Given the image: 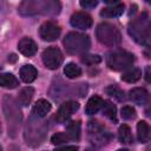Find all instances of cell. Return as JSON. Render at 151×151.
Listing matches in <instances>:
<instances>
[{
	"mask_svg": "<svg viewBox=\"0 0 151 151\" xmlns=\"http://www.w3.org/2000/svg\"><path fill=\"white\" fill-rule=\"evenodd\" d=\"M137 137L140 143H146L150 138V126L145 120H140L137 124Z\"/></svg>",
	"mask_w": 151,
	"mask_h": 151,
	"instance_id": "e0dca14e",
	"label": "cell"
},
{
	"mask_svg": "<svg viewBox=\"0 0 151 151\" xmlns=\"http://www.w3.org/2000/svg\"><path fill=\"white\" fill-rule=\"evenodd\" d=\"M18 50L25 57H32V55L35 54V52L38 50V46L31 38H22L18 42Z\"/></svg>",
	"mask_w": 151,
	"mask_h": 151,
	"instance_id": "30bf717a",
	"label": "cell"
},
{
	"mask_svg": "<svg viewBox=\"0 0 151 151\" xmlns=\"http://www.w3.org/2000/svg\"><path fill=\"white\" fill-rule=\"evenodd\" d=\"M51 109H52V105H51V103L48 100H46V99H39L34 104V106L32 109V112L35 116H38V117H45L51 111Z\"/></svg>",
	"mask_w": 151,
	"mask_h": 151,
	"instance_id": "4fadbf2b",
	"label": "cell"
},
{
	"mask_svg": "<svg viewBox=\"0 0 151 151\" xmlns=\"http://www.w3.org/2000/svg\"><path fill=\"white\" fill-rule=\"evenodd\" d=\"M90 45H91V41L88 35L78 33V32H71L64 39L65 50L70 54L84 53L90 48Z\"/></svg>",
	"mask_w": 151,
	"mask_h": 151,
	"instance_id": "7a4b0ae2",
	"label": "cell"
},
{
	"mask_svg": "<svg viewBox=\"0 0 151 151\" xmlns=\"http://www.w3.org/2000/svg\"><path fill=\"white\" fill-rule=\"evenodd\" d=\"M150 19L146 17V14L140 15L139 18L134 19L130 26H129V33L130 35L140 44L146 42V34H147V27H149Z\"/></svg>",
	"mask_w": 151,
	"mask_h": 151,
	"instance_id": "5b68a950",
	"label": "cell"
},
{
	"mask_svg": "<svg viewBox=\"0 0 151 151\" xmlns=\"http://www.w3.org/2000/svg\"><path fill=\"white\" fill-rule=\"evenodd\" d=\"M37 76H38V71L32 65H24L20 68V78L26 84H29V83L34 81Z\"/></svg>",
	"mask_w": 151,
	"mask_h": 151,
	"instance_id": "7c38bea8",
	"label": "cell"
},
{
	"mask_svg": "<svg viewBox=\"0 0 151 151\" xmlns=\"http://www.w3.org/2000/svg\"><path fill=\"white\" fill-rule=\"evenodd\" d=\"M81 61L86 65H94V64H99L101 61V58L99 55H94V54H90V55H84L81 58Z\"/></svg>",
	"mask_w": 151,
	"mask_h": 151,
	"instance_id": "4316f807",
	"label": "cell"
},
{
	"mask_svg": "<svg viewBox=\"0 0 151 151\" xmlns=\"http://www.w3.org/2000/svg\"><path fill=\"white\" fill-rule=\"evenodd\" d=\"M64 73L70 79L78 78L81 76V68L74 63H68V64H66V66L64 68Z\"/></svg>",
	"mask_w": 151,
	"mask_h": 151,
	"instance_id": "603a6c76",
	"label": "cell"
},
{
	"mask_svg": "<svg viewBox=\"0 0 151 151\" xmlns=\"http://www.w3.org/2000/svg\"><path fill=\"white\" fill-rule=\"evenodd\" d=\"M124 12V5H113L111 7H105L100 11V15L104 18H117Z\"/></svg>",
	"mask_w": 151,
	"mask_h": 151,
	"instance_id": "2e32d148",
	"label": "cell"
},
{
	"mask_svg": "<svg viewBox=\"0 0 151 151\" xmlns=\"http://www.w3.org/2000/svg\"><path fill=\"white\" fill-rule=\"evenodd\" d=\"M133 60H134V58H133L132 53L123 51V50H118L107 55L106 64H107L109 68H111L113 71H122V70L130 67L133 64Z\"/></svg>",
	"mask_w": 151,
	"mask_h": 151,
	"instance_id": "277c9868",
	"label": "cell"
},
{
	"mask_svg": "<svg viewBox=\"0 0 151 151\" xmlns=\"http://www.w3.org/2000/svg\"><path fill=\"white\" fill-rule=\"evenodd\" d=\"M144 78L147 83H151V66H146L145 67V72H144Z\"/></svg>",
	"mask_w": 151,
	"mask_h": 151,
	"instance_id": "f546056e",
	"label": "cell"
},
{
	"mask_svg": "<svg viewBox=\"0 0 151 151\" xmlns=\"http://www.w3.org/2000/svg\"><path fill=\"white\" fill-rule=\"evenodd\" d=\"M88 130H90V136H93L92 138V143H94V140H101V143H104L103 140H105V131H104V127L101 125L98 124V122H90V126H88Z\"/></svg>",
	"mask_w": 151,
	"mask_h": 151,
	"instance_id": "9a60e30c",
	"label": "cell"
},
{
	"mask_svg": "<svg viewBox=\"0 0 151 151\" xmlns=\"http://www.w3.org/2000/svg\"><path fill=\"white\" fill-rule=\"evenodd\" d=\"M118 139L123 144H131L132 143L131 130H130V127L127 125L123 124V125L119 126V130H118Z\"/></svg>",
	"mask_w": 151,
	"mask_h": 151,
	"instance_id": "44dd1931",
	"label": "cell"
},
{
	"mask_svg": "<svg viewBox=\"0 0 151 151\" xmlns=\"http://www.w3.org/2000/svg\"><path fill=\"white\" fill-rule=\"evenodd\" d=\"M60 5L58 0H24L19 12L21 14H55L59 13Z\"/></svg>",
	"mask_w": 151,
	"mask_h": 151,
	"instance_id": "6da1fadb",
	"label": "cell"
},
{
	"mask_svg": "<svg viewBox=\"0 0 151 151\" xmlns=\"http://www.w3.org/2000/svg\"><path fill=\"white\" fill-rule=\"evenodd\" d=\"M68 140H71V138H70V136L67 134V132H66V133H64V132H57V133H54V134L52 136V138H51V142H52V144H54V145L65 144V143H67Z\"/></svg>",
	"mask_w": 151,
	"mask_h": 151,
	"instance_id": "d4e9b609",
	"label": "cell"
},
{
	"mask_svg": "<svg viewBox=\"0 0 151 151\" xmlns=\"http://www.w3.org/2000/svg\"><path fill=\"white\" fill-rule=\"evenodd\" d=\"M79 109V103L78 101H74V100H71V101H66L64 103L58 112H57V116H55V119L59 122V123H64L66 122L77 110Z\"/></svg>",
	"mask_w": 151,
	"mask_h": 151,
	"instance_id": "ba28073f",
	"label": "cell"
},
{
	"mask_svg": "<svg viewBox=\"0 0 151 151\" xmlns=\"http://www.w3.org/2000/svg\"><path fill=\"white\" fill-rule=\"evenodd\" d=\"M103 113L111 120L117 122V109L111 101H104L103 105Z\"/></svg>",
	"mask_w": 151,
	"mask_h": 151,
	"instance_id": "cb8c5ba5",
	"label": "cell"
},
{
	"mask_svg": "<svg viewBox=\"0 0 151 151\" xmlns=\"http://www.w3.org/2000/svg\"><path fill=\"white\" fill-rule=\"evenodd\" d=\"M60 32H61L60 27L51 21L44 22L39 28L40 38L45 41H53V40L58 39L60 35Z\"/></svg>",
	"mask_w": 151,
	"mask_h": 151,
	"instance_id": "52a82bcc",
	"label": "cell"
},
{
	"mask_svg": "<svg viewBox=\"0 0 151 151\" xmlns=\"http://www.w3.org/2000/svg\"><path fill=\"white\" fill-rule=\"evenodd\" d=\"M41 58H42L44 65L50 70H57L63 63V53L57 47L46 48L42 52Z\"/></svg>",
	"mask_w": 151,
	"mask_h": 151,
	"instance_id": "8992f818",
	"label": "cell"
},
{
	"mask_svg": "<svg viewBox=\"0 0 151 151\" xmlns=\"http://www.w3.org/2000/svg\"><path fill=\"white\" fill-rule=\"evenodd\" d=\"M98 5V0H80V6L83 8H93Z\"/></svg>",
	"mask_w": 151,
	"mask_h": 151,
	"instance_id": "f1b7e54d",
	"label": "cell"
},
{
	"mask_svg": "<svg viewBox=\"0 0 151 151\" xmlns=\"http://www.w3.org/2000/svg\"><path fill=\"white\" fill-rule=\"evenodd\" d=\"M146 40H147V41H151V19H150V22H149V27H147V34H146Z\"/></svg>",
	"mask_w": 151,
	"mask_h": 151,
	"instance_id": "4dcf8cb0",
	"label": "cell"
},
{
	"mask_svg": "<svg viewBox=\"0 0 151 151\" xmlns=\"http://www.w3.org/2000/svg\"><path fill=\"white\" fill-rule=\"evenodd\" d=\"M103 105H104V100L99 96H93L88 99L85 111L87 114H94L103 107Z\"/></svg>",
	"mask_w": 151,
	"mask_h": 151,
	"instance_id": "5bb4252c",
	"label": "cell"
},
{
	"mask_svg": "<svg viewBox=\"0 0 151 151\" xmlns=\"http://www.w3.org/2000/svg\"><path fill=\"white\" fill-rule=\"evenodd\" d=\"M66 132L70 136L71 140H79V138H80V122H78V120L70 122L66 126Z\"/></svg>",
	"mask_w": 151,
	"mask_h": 151,
	"instance_id": "d6986e66",
	"label": "cell"
},
{
	"mask_svg": "<svg viewBox=\"0 0 151 151\" xmlns=\"http://www.w3.org/2000/svg\"><path fill=\"white\" fill-rule=\"evenodd\" d=\"M0 84L6 88H15L19 85V81L12 73H2L0 76Z\"/></svg>",
	"mask_w": 151,
	"mask_h": 151,
	"instance_id": "ffe728a7",
	"label": "cell"
},
{
	"mask_svg": "<svg viewBox=\"0 0 151 151\" xmlns=\"http://www.w3.org/2000/svg\"><path fill=\"white\" fill-rule=\"evenodd\" d=\"M70 24L79 29H88L92 26V18L84 12H77L72 14L70 19Z\"/></svg>",
	"mask_w": 151,
	"mask_h": 151,
	"instance_id": "9c48e42d",
	"label": "cell"
},
{
	"mask_svg": "<svg viewBox=\"0 0 151 151\" xmlns=\"http://www.w3.org/2000/svg\"><path fill=\"white\" fill-rule=\"evenodd\" d=\"M142 77V71L139 68H131L122 74V80L126 83H136Z\"/></svg>",
	"mask_w": 151,
	"mask_h": 151,
	"instance_id": "7402d4cb",
	"label": "cell"
},
{
	"mask_svg": "<svg viewBox=\"0 0 151 151\" xmlns=\"http://www.w3.org/2000/svg\"><path fill=\"white\" fill-rule=\"evenodd\" d=\"M119 0H104V2H106V4H111V5H113V4H116V2H118Z\"/></svg>",
	"mask_w": 151,
	"mask_h": 151,
	"instance_id": "1f68e13d",
	"label": "cell"
},
{
	"mask_svg": "<svg viewBox=\"0 0 151 151\" xmlns=\"http://www.w3.org/2000/svg\"><path fill=\"white\" fill-rule=\"evenodd\" d=\"M96 34H97V39L101 44L106 46H111V47L118 45L122 39L120 32L118 31V28L109 22H103L98 25Z\"/></svg>",
	"mask_w": 151,
	"mask_h": 151,
	"instance_id": "3957f363",
	"label": "cell"
},
{
	"mask_svg": "<svg viewBox=\"0 0 151 151\" xmlns=\"http://www.w3.org/2000/svg\"><path fill=\"white\" fill-rule=\"evenodd\" d=\"M8 60H9V61H15V60H17V55H15V54H11V57L8 58Z\"/></svg>",
	"mask_w": 151,
	"mask_h": 151,
	"instance_id": "d6a6232c",
	"label": "cell"
},
{
	"mask_svg": "<svg viewBox=\"0 0 151 151\" xmlns=\"http://www.w3.org/2000/svg\"><path fill=\"white\" fill-rule=\"evenodd\" d=\"M106 92H107V94H110L111 97L116 98V99L119 100V101L124 100V92H123L119 87H117L116 85H111V86H109V87L106 88Z\"/></svg>",
	"mask_w": 151,
	"mask_h": 151,
	"instance_id": "484cf974",
	"label": "cell"
},
{
	"mask_svg": "<svg viewBox=\"0 0 151 151\" xmlns=\"http://www.w3.org/2000/svg\"><path fill=\"white\" fill-rule=\"evenodd\" d=\"M34 96V88L31 87V86H27V87H24L20 92H19V96H18V100L19 103L22 105V106H27L32 98Z\"/></svg>",
	"mask_w": 151,
	"mask_h": 151,
	"instance_id": "ac0fdd59",
	"label": "cell"
},
{
	"mask_svg": "<svg viewBox=\"0 0 151 151\" xmlns=\"http://www.w3.org/2000/svg\"><path fill=\"white\" fill-rule=\"evenodd\" d=\"M122 117L124 119H132L136 117V110L132 106H124L122 109Z\"/></svg>",
	"mask_w": 151,
	"mask_h": 151,
	"instance_id": "83f0119b",
	"label": "cell"
},
{
	"mask_svg": "<svg viewBox=\"0 0 151 151\" xmlns=\"http://www.w3.org/2000/svg\"><path fill=\"white\" fill-rule=\"evenodd\" d=\"M147 98H149V93L143 87H134V88H132L129 92V99L132 103L137 104V105H144V104H146Z\"/></svg>",
	"mask_w": 151,
	"mask_h": 151,
	"instance_id": "8fae6325",
	"label": "cell"
},
{
	"mask_svg": "<svg viewBox=\"0 0 151 151\" xmlns=\"http://www.w3.org/2000/svg\"><path fill=\"white\" fill-rule=\"evenodd\" d=\"M146 2H147V4H150V5H151V0H146Z\"/></svg>",
	"mask_w": 151,
	"mask_h": 151,
	"instance_id": "836d02e7",
	"label": "cell"
}]
</instances>
